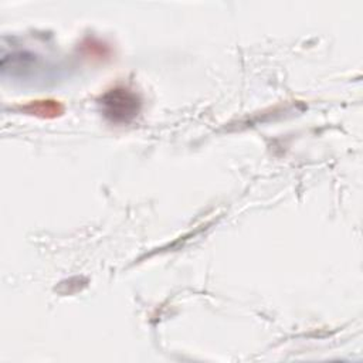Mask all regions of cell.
Wrapping results in <instances>:
<instances>
[{
    "label": "cell",
    "instance_id": "1",
    "mask_svg": "<svg viewBox=\"0 0 363 363\" xmlns=\"http://www.w3.org/2000/svg\"><path fill=\"white\" fill-rule=\"evenodd\" d=\"M102 112L112 122H129L133 119L140 108V101L136 94L126 88H115L108 91L102 99Z\"/></svg>",
    "mask_w": 363,
    "mask_h": 363
}]
</instances>
